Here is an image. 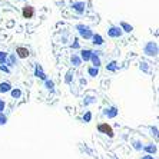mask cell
Returning a JSON list of instances; mask_svg holds the SVG:
<instances>
[{"label": "cell", "mask_w": 159, "mask_h": 159, "mask_svg": "<svg viewBox=\"0 0 159 159\" xmlns=\"http://www.w3.org/2000/svg\"><path fill=\"white\" fill-rule=\"evenodd\" d=\"M34 15H36V10H34V7L32 6V4H25L22 7V16L25 19H27V20H30V19H33Z\"/></svg>", "instance_id": "1"}, {"label": "cell", "mask_w": 159, "mask_h": 159, "mask_svg": "<svg viewBox=\"0 0 159 159\" xmlns=\"http://www.w3.org/2000/svg\"><path fill=\"white\" fill-rule=\"evenodd\" d=\"M143 52H145V55H148V56H156L158 55V44L155 42H149V43L145 44Z\"/></svg>", "instance_id": "2"}, {"label": "cell", "mask_w": 159, "mask_h": 159, "mask_svg": "<svg viewBox=\"0 0 159 159\" xmlns=\"http://www.w3.org/2000/svg\"><path fill=\"white\" fill-rule=\"evenodd\" d=\"M76 29H78L79 34H80L82 37H85V39H92L93 32L90 30V27L85 26V25H78V26H76Z\"/></svg>", "instance_id": "3"}, {"label": "cell", "mask_w": 159, "mask_h": 159, "mask_svg": "<svg viewBox=\"0 0 159 159\" xmlns=\"http://www.w3.org/2000/svg\"><path fill=\"white\" fill-rule=\"evenodd\" d=\"M98 129H99V132H102V133H105V135H107L109 138H113V129H112V126L109 125L107 122L99 123Z\"/></svg>", "instance_id": "4"}, {"label": "cell", "mask_w": 159, "mask_h": 159, "mask_svg": "<svg viewBox=\"0 0 159 159\" xmlns=\"http://www.w3.org/2000/svg\"><path fill=\"white\" fill-rule=\"evenodd\" d=\"M16 56H17L19 59H27L30 56V50L25 46H17L16 48Z\"/></svg>", "instance_id": "5"}, {"label": "cell", "mask_w": 159, "mask_h": 159, "mask_svg": "<svg viewBox=\"0 0 159 159\" xmlns=\"http://www.w3.org/2000/svg\"><path fill=\"white\" fill-rule=\"evenodd\" d=\"M123 34V32L120 30V27L119 26H111L109 29H107V36L109 37H120Z\"/></svg>", "instance_id": "6"}, {"label": "cell", "mask_w": 159, "mask_h": 159, "mask_svg": "<svg viewBox=\"0 0 159 159\" xmlns=\"http://www.w3.org/2000/svg\"><path fill=\"white\" fill-rule=\"evenodd\" d=\"M90 62H92L93 67H98L99 69V66L102 65V60H100V56L98 55L96 52H92V56H90Z\"/></svg>", "instance_id": "7"}, {"label": "cell", "mask_w": 159, "mask_h": 159, "mask_svg": "<svg viewBox=\"0 0 159 159\" xmlns=\"http://www.w3.org/2000/svg\"><path fill=\"white\" fill-rule=\"evenodd\" d=\"M90 56H92V50H89V49H82L79 57H80L82 60L88 62V60H90Z\"/></svg>", "instance_id": "8"}, {"label": "cell", "mask_w": 159, "mask_h": 159, "mask_svg": "<svg viewBox=\"0 0 159 159\" xmlns=\"http://www.w3.org/2000/svg\"><path fill=\"white\" fill-rule=\"evenodd\" d=\"M85 6H86L85 2H75V3L72 4V7L78 11V13H83V11H85Z\"/></svg>", "instance_id": "9"}, {"label": "cell", "mask_w": 159, "mask_h": 159, "mask_svg": "<svg viewBox=\"0 0 159 159\" xmlns=\"http://www.w3.org/2000/svg\"><path fill=\"white\" fill-rule=\"evenodd\" d=\"M92 40H93V44H96V46H102V44L105 43V39L100 36V34H98V33H93Z\"/></svg>", "instance_id": "10"}, {"label": "cell", "mask_w": 159, "mask_h": 159, "mask_svg": "<svg viewBox=\"0 0 159 159\" xmlns=\"http://www.w3.org/2000/svg\"><path fill=\"white\" fill-rule=\"evenodd\" d=\"M10 95H11V98H13V99H20L23 93H22V90H20L19 88H11Z\"/></svg>", "instance_id": "11"}, {"label": "cell", "mask_w": 159, "mask_h": 159, "mask_svg": "<svg viewBox=\"0 0 159 159\" xmlns=\"http://www.w3.org/2000/svg\"><path fill=\"white\" fill-rule=\"evenodd\" d=\"M11 90V85L9 82H3V83H0V93H7Z\"/></svg>", "instance_id": "12"}, {"label": "cell", "mask_w": 159, "mask_h": 159, "mask_svg": "<svg viewBox=\"0 0 159 159\" xmlns=\"http://www.w3.org/2000/svg\"><path fill=\"white\" fill-rule=\"evenodd\" d=\"M119 27H120V30H122V32H126V33H130V32L133 30V27L130 26L129 23H126V22H120Z\"/></svg>", "instance_id": "13"}, {"label": "cell", "mask_w": 159, "mask_h": 159, "mask_svg": "<svg viewBox=\"0 0 159 159\" xmlns=\"http://www.w3.org/2000/svg\"><path fill=\"white\" fill-rule=\"evenodd\" d=\"M105 115L107 118H115L118 115V111H116V107H109V109H105Z\"/></svg>", "instance_id": "14"}, {"label": "cell", "mask_w": 159, "mask_h": 159, "mask_svg": "<svg viewBox=\"0 0 159 159\" xmlns=\"http://www.w3.org/2000/svg\"><path fill=\"white\" fill-rule=\"evenodd\" d=\"M70 62L73 63V66H80L82 65V59L79 57V55H76V53H73V55L70 56Z\"/></svg>", "instance_id": "15"}, {"label": "cell", "mask_w": 159, "mask_h": 159, "mask_svg": "<svg viewBox=\"0 0 159 159\" xmlns=\"http://www.w3.org/2000/svg\"><path fill=\"white\" fill-rule=\"evenodd\" d=\"M34 75H36L37 78H40V79H43V80H46V75L42 72V66H40V65H36V70H34Z\"/></svg>", "instance_id": "16"}, {"label": "cell", "mask_w": 159, "mask_h": 159, "mask_svg": "<svg viewBox=\"0 0 159 159\" xmlns=\"http://www.w3.org/2000/svg\"><path fill=\"white\" fill-rule=\"evenodd\" d=\"M88 73H89V76H92V78H96L98 75H99V69H98V67L90 66V67L88 69Z\"/></svg>", "instance_id": "17"}, {"label": "cell", "mask_w": 159, "mask_h": 159, "mask_svg": "<svg viewBox=\"0 0 159 159\" xmlns=\"http://www.w3.org/2000/svg\"><path fill=\"white\" fill-rule=\"evenodd\" d=\"M44 83H46V88H48L49 90H53V88H55V83H53L52 80H48V79H46V82H44Z\"/></svg>", "instance_id": "18"}, {"label": "cell", "mask_w": 159, "mask_h": 159, "mask_svg": "<svg viewBox=\"0 0 159 159\" xmlns=\"http://www.w3.org/2000/svg\"><path fill=\"white\" fill-rule=\"evenodd\" d=\"M6 59H7V55H6V53H3V52H0V63H2V65H4V63H6Z\"/></svg>", "instance_id": "19"}, {"label": "cell", "mask_w": 159, "mask_h": 159, "mask_svg": "<svg viewBox=\"0 0 159 159\" xmlns=\"http://www.w3.org/2000/svg\"><path fill=\"white\" fill-rule=\"evenodd\" d=\"M83 119H85V122H90V119H92V113H90V112H86V115L83 116Z\"/></svg>", "instance_id": "20"}, {"label": "cell", "mask_w": 159, "mask_h": 159, "mask_svg": "<svg viewBox=\"0 0 159 159\" xmlns=\"http://www.w3.org/2000/svg\"><path fill=\"white\" fill-rule=\"evenodd\" d=\"M115 65H116V62L113 60V62L109 63V66H107V69H109V70H116V66H115Z\"/></svg>", "instance_id": "21"}, {"label": "cell", "mask_w": 159, "mask_h": 159, "mask_svg": "<svg viewBox=\"0 0 159 159\" xmlns=\"http://www.w3.org/2000/svg\"><path fill=\"white\" fill-rule=\"evenodd\" d=\"M6 120H7V118L3 115V113H0V125H3V123H6Z\"/></svg>", "instance_id": "22"}, {"label": "cell", "mask_w": 159, "mask_h": 159, "mask_svg": "<svg viewBox=\"0 0 159 159\" xmlns=\"http://www.w3.org/2000/svg\"><path fill=\"white\" fill-rule=\"evenodd\" d=\"M145 151H148V152H151V153H152V152L156 151V148H155V146H145Z\"/></svg>", "instance_id": "23"}, {"label": "cell", "mask_w": 159, "mask_h": 159, "mask_svg": "<svg viewBox=\"0 0 159 159\" xmlns=\"http://www.w3.org/2000/svg\"><path fill=\"white\" fill-rule=\"evenodd\" d=\"M3 107H4V102L3 100H0V113H2V111H3Z\"/></svg>", "instance_id": "24"}, {"label": "cell", "mask_w": 159, "mask_h": 159, "mask_svg": "<svg viewBox=\"0 0 159 159\" xmlns=\"http://www.w3.org/2000/svg\"><path fill=\"white\" fill-rule=\"evenodd\" d=\"M0 67H2V70H4V72H9V67H6V66H4V65H2V66H0Z\"/></svg>", "instance_id": "25"}, {"label": "cell", "mask_w": 159, "mask_h": 159, "mask_svg": "<svg viewBox=\"0 0 159 159\" xmlns=\"http://www.w3.org/2000/svg\"><path fill=\"white\" fill-rule=\"evenodd\" d=\"M72 48H75V49H78V48H79V43H78V42H75V43H73V44H72Z\"/></svg>", "instance_id": "26"}, {"label": "cell", "mask_w": 159, "mask_h": 159, "mask_svg": "<svg viewBox=\"0 0 159 159\" xmlns=\"http://www.w3.org/2000/svg\"><path fill=\"white\" fill-rule=\"evenodd\" d=\"M143 159H153V158H152V156L151 155H148V156H145V158Z\"/></svg>", "instance_id": "27"}, {"label": "cell", "mask_w": 159, "mask_h": 159, "mask_svg": "<svg viewBox=\"0 0 159 159\" xmlns=\"http://www.w3.org/2000/svg\"><path fill=\"white\" fill-rule=\"evenodd\" d=\"M2 2H3V0H2Z\"/></svg>", "instance_id": "28"}]
</instances>
